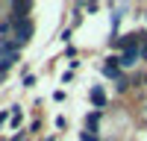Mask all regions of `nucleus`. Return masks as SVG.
Instances as JSON below:
<instances>
[{
    "label": "nucleus",
    "mask_w": 147,
    "mask_h": 141,
    "mask_svg": "<svg viewBox=\"0 0 147 141\" xmlns=\"http://www.w3.org/2000/svg\"><path fill=\"white\" fill-rule=\"evenodd\" d=\"M32 21L27 18V21H15V32H12V41H15L18 47H24V44H27L30 38H32Z\"/></svg>",
    "instance_id": "nucleus-1"
},
{
    "label": "nucleus",
    "mask_w": 147,
    "mask_h": 141,
    "mask_svg": "<svg viewBox=\"0 0 147 141\" xmlns=\"http://www.w3.org/2000/svg\"><path fill=\"white\" fill-rule=\"evenodd\" d=\"M30 9H32V3H27V0L12 3V6H9V12H12L9 21H12V23H15V21H27V18H30Z\"/></svg>",
    "instance_id": "nucleus-2"
},
{
    "label": "nucleus",
    "mask_w": 147,
    "mask_h": 141,
    "mask_svg": "<svg viewBox=\"0 0 147 141\" xmlns=\"http://www.w3.org/2000/svg\"><path fill=\"white\" fill-rule=\"evenodd\" d=\"M103 77H112V79H121V59H106L103 62Z\"/></svg>",
    "instance_id": "nucleus-3"
},
{
    "label": "nucleus",
    "mask_w": 147,
    "mask_h": 141,
    "mask_svg": "<svg viewBox=\"0 0 147 141\" xmlns=\"http://www.w3.org/2000/svg\"><path fill=\"white\" fill-rule=\"evenodd\" d=\"M141 59V47H129V50H124V56H121V65L124 68H132Z\"/></svg>",
    "instance_id": "nucleus-4"
},
{
    "label": "nucleus",
    "mask_w": 147,
    "mask_h": 141,
    "mask_svg": "<svg viewBox=\"0 0 147 141\" xmlns=\"http://www.w3.org/2000/svg\"><path fill=\"white\" fill-rule=\"evenodd\" d=\"M91 103L97 106V109H103V106H106V94H103L100 85H94V88H91Z\"/></svg>",
    "instance_id": "nucleus-5"
},
{
    "label": "nucleus",
    "mask_w": 147,
    "mask_h": 141,
    "mask_svg": "<svg viewBox=\"0 0 147 141\" xmlns=\"http://www.w3.org/2000/svg\"><path fill=\"white\" fill-rule=\"evenodd\" d=\"M97 121H100V109H94L91 115H85V129H94Z\"/></svg>",
    "instance_id": "nucleus-6"
},
{
    "label": "nucleus",
    "mask_w": 147,
    "mask_h": 141,
    "mask_svg": "<svg viewBox=\"0 0 147 141\" xmlns=\"http://www.w3.org/2000/svg\"><path fill=\"white\" fill-rule=\"evenodd\" d=\"M80 138H82V141H97V129H82Z\"/></svg>",
    "instance_id": "nucleus-7"
},
{
    "label": "nucleus",
    "mask_w": 147,
    "mask_h": 141,
    "mask_svg": "<svg viewBox=\"0 0 147 141\" xmlns=\"http://www.w3.org/2000/svg\"><path fill=\"white\" fill-rule=\"evenodd\" d=\"M127 88H129V77H121L118 79V91H127Z\"/></svg>",
    "instance_id": "nucleus-8"
},
{
    "label": "nucleus",
    "mask_w": 147,
    "mask_h": 141,
    "mask_svg": "<svg viewBox=\"0 0 147 141\" xmlns=\"http://www.w3.org/2000/svg\"><path fill=\"white\" fill-rule=\"evenodd\" d=\"M82 9H85V12H97L100 6H97V3H82Z\"/></svg>",
    "instance_id": "nucleus-9"
},
{
    "label": "nucleus",
    "mask_w": 147,
    "mask_h": 141,
    "mask_svg": "<svg viewBox=\"0 0 147 141\" xmlns=\"http://www.w3.org/2000/svg\"><path fill=\"white\" fill-rule=\"evenodd\" d=\"M141 59H147V35H144V44H141Z\"/></svg>",
    "instance_id": "nucleus-10"
},
{
    "label": "nucleus",
    "mask_w": 147,
    "mask_h": 141,
    "mask_svg": "<svg viewBox=\"0 0 147 141\" xmlns=\"http://www.w3.org/2000/svg\"><path fill=\"white\" fill-rule=\"evenodd\" d=\"M12 112H0V124H6V117H9Z\"/></svg>",
    "instance_id": "nucleus-11"
},
{
    "label": "nucleus",
    "mask_w": 147,
    "mask_h": 141,
    "mask_svg": "<svg viewBox=\"0 0 147 141\" xmlns=\"http://www.w3.org/2000/svg\"><path fill=\"white\" fill-rule=\"evenodd\" d=\"M47 141H53V138H47Z\"/></svg>",
    "instance_id": "nucleus-12"
}]
</instances>
